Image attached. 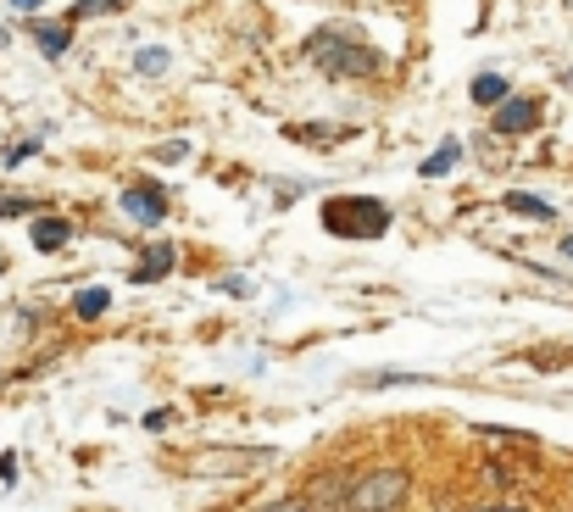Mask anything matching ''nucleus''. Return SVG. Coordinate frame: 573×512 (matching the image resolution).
Wrapping results in <instances>:
<instances>
[{
  "instance_id": "1",
  "label": "nucleus",
  "mask_w": 573,
  "mask_h": 512,
  "mask_svg": "<svg viewBox=\"0 0 573 512\" xmlns=\"http://www.w3.org/2000/svg\"><path fill=\"white\" fill-rule=\"evenodd\" d=\"M406 495H412V473L406 468H373V473H356L345 512H401Z\"/></svg>"
},
{
  "instance_id": "2",
  "label": "nucleus",
  "mask_w": 573,
  "mask_h": 512,
  "mask_svg": "<svg viewBox=\"0 0 573 512\" xmlns=\"http://www.w3.org/2000/svg\"><path fill=\"white\" fill-rule=\"evenodd\" d=\"M306 57H312L323 73H334V79H368V73L379 68V57H373L368 46H351L345 34H312V40H306Z\"/></svg>"
},
{
  "instance_id": "3",
  "label": "nucleus",
  "mask_w": 573,
  "mask_h": 512,
  "mask_svg": "<svg viewBox=\"0 0 573 512\" xmlns=\"http://www.w3.org/2000/svg\"><path fill=\"white\" fill-rule=\"evenodd\" d=\"M323 229L340 234V240H368V234H384L390 229V212L384 201H323Z\"/></svg>"
},
{
  "instance_id": "4",
  "label": "nucleus",
  "mask_w": 573,
  "mask_h": 512,
  "mask_svg": "<svg viewBox=\"0 0 573 512\" xmlns=\"http://www.w3.org/2000/svg\"><path fill=\"white\" fill-rule=\"evenodd\" d=\"M268 462H273V451H201V456H195V468L212 473V479H234V473L268 468Z\"/></svg>"
},
{
  "instance_id": "5",
  "label": "nucleus",
  "mask_w": 573,
  "mask_h": 512,
  "mask_svg": "<svg viewBox=\"0 0 573 512\" xmlns=\"http://www.w3.org/2000/svg\"><path fill=\"white\" fill-rule=\"evenodd\" d=\"M123 212H129L134 223L157 229V223L168 218V195H162L157 184H134V190H123Z\"/></svg>"
},
{
  "instance_id": "6",
  "label": "nucleus",
  "mask_w": 573,
  "mask_h": 512,
  "mask_svg": "<svg viewBox=\"0 0 573 512\" xmlns=\"http://www.w3.org/2000/svg\"><path fill=\"white\" fill-rule=\"evenodd\" d=\"M351 484H356V473H345V468H334L329 479H318L312 484V512H345V501H351Z\"/></svg>"
},
{
  "instance_id": "7",
  "label": "nucleus",
  "mask_w": 573,
  "mask_h": 512,
  "mask_svg": "<svg viewBox=\"0 0 573 512\" xmlns=\"http://www.w3.org/2000/svg\"><path fill=\"white\" fill-rule=\"evenodd\" d=\"M540 123V101H529V96H512V101H501V112H495V129L501 134H523V129H534Z\"/></svg>"
},
{
  "instance_id": "8",
  "label": "nucleus",
  "mask_w": 573,
  "mask_h": 512,
  "mask_svg": "<svg viewBox=\"0 0 573 512\" xmlns=\"http://www.w3.org/2000/svg\"><path fill=\"white\" fill-rule=\"evenodd\" d=\"M168 273H173V245H151V257L134 268L140 284H157V279H168Z\"/></svg>"
},
{
  "instance_id": "9",
  "label": "nucleus",
  "mask_w": 573,
  "mask_h": 512,
  "mask_svg": "<svg viewBox=\"0 0 573 512\" xmlns=\"http://www.w3.org/2000/svg\"><path fill=\"white\" fill-rule=\"evenodd\" d=\"M501 207H506V212H517V218H551V212H556V207H551L545 195H523V190L501 195Z\"/></svg>"
},
{
  "instance_id": "10",
  "label": "nucleus",
  "mask_w": 573,
  "mask_h": 512,
  "mask_svg": "<svg viewBox=\"0 0 573 512\" xmlns=\"http://www.w3.org/2000/svg\"><path fill=\"white\" fill-rule=\"evenodd\" d=\"M34 40H40L46 57H62V51L73 46V29H62V23H34Z\"/></svg>"
},
{
  "instance_id": "11",
  "label": "nucleus",
  "mask_w": 573,
  "mask_h": 512,
  "mask_svg": "<svg viewBox=\"0 0 573 512\" xmlns=\"http://www.w3.org/2000/svg\"><path fill=\"white\" fill-rule=\"evenodd\" d=\"M456 162H462V140H445V145H440V151L423 162V179H445Z\"/></svg>"
},
{
  "instance_id": "12",
  "label": "nucleus",
  "mask_w": 573,
  "mask_h": 512,
  "mask_svg": "<svg viewBox=\"0 0 573 512\" xmlns=\"http://www.w3.org/2000/svg\"><path fill=\"white\" fill-rule=\"evenodd\" d=\"M68 234H73V229H68L62 218H40V223H34V245H40V251H62Z\"/></svg>"
},
{
  "instance_id": "13",
  "label": "nucleus",
  "mask_w": 573,
  "mask_h": 512,
  "mask_svg": "<svg viewBox=\"0 0 573 512\" xmlns=\"http://www.w3.org/2000/svg\"><path fill=\"white\" fill-rule=\"evenodd\" d=\"M473 101H479V107H501V101H506V79H501V73H479V79H473Z\"/></svg>"
},
{
  "instance_id": "14",
  "label": "nucleus",
  "mask_w": 573,
  "mask_h": 512,
  "mask_svg": "<svg viewBox=\"0 0 573 512\" xmlns=\"http://www.w3.org/2000/svg\"><path fill=\"white\" fill-rule=\"evenodd\" d=\"M107 307H112V290H107V284H90V290H79V301H73L79 318H101Z\"/></svg>"
},
{
  "instance_id": "15",
  "label": "nucleus",
  "mask_w": 573,
  "mask_h": 512,
  "mask_svg": "<svg viewBox=\"0 0 573 512\" xmlns=\"http://www.w3.org/2000/svg\"><path fill=\"white\" fill-rule=\"evenodd\" d=\"M168 62H173V57H168L162 46H151V51H140V62H134V68H140L145 79H157V73H168Z\"/></svg>"
},
{
  "instance_id": "16",
  "label": "nucleus",
  "mask_w": 573,
  "mask_h": 512,
  "mask_svg": "<svg viewBox=\"0 0 573 512\" xmlns=\"http://www.w3.org/2000/svg\"><path fill=\"white\" fill-rule=\"evenodd\" d=\"M190 157V140H173V145H157L151 151V162H184Z\"/></svg>"
},
{
  "instance_id": "17",
  "label": "nucleus",
  "mask_w": 573,
  "mask_h": 512,
  "mask_svg": "<svg viewBox=\"0 0 573 512\" xmlns=\"http://www.w3.org/2000/svg\"><path fill=\"white\" fill-rule=\"evenodd\" d=\"M262 512H312V501H306V495H279V501H268Z\"/></svg>"
},
{
  "instance_id": "18",
  "label": "nucleus",
  "mask_w": 573,
  "mask_h": 512,
  "mask_svg": "<svg viewBox=\"0 0 573 512\" xmlns=\"http://www.w3.org/2000/svg\"><path fill=\"white\" fill-rule=\"evenodd\" d=\"M34 201H23V195H0V218H18V212H29Z\"/></svg>"
},
{
  "instance_id": "19",
  "label": "nucleus",
  "mask_w": 573,
  "mask_h": 512,
  "mask_svg": "<svg viewBox=\"0 0 573 512\" xmlns=\"http://www.w3.org/2000/svg\"><path fill=\"white\" fill-rule=\"evenodd\" d=\"M123 0H79V18H90V12H118Z\"/></svg>"
},
{
  "instance_id": "20",
  "label": "nucleus",
  "mask_w": 573,
  "mask_h": 512,
  "mask_svg": "<svg viewBox=\"0 0 573 512\" xmlns=\"http://www.w3.org/2000/svg\"><path fill=\"white\" fill-rule=\"evenodd\" d=\"M0 479H7V484L18 479V456H12V451H0Z\"/></svg>"
},
{
  "instance_id": "21",
  "label": "nucleus",
  "mask_w": 573,
  "mask_h": 512,
  "mask_svg": "<svg viewBox=\"0 0 573 512\" xmlns=\"http://www.w3.org/2000/svg\"><path fill=\"white\" fill-rule=\"evenodd\" d=\"M12 7H18V12H34V7H46V0H12Z\"/></svg>"
},
{
  "instance_id": "22",
  "label": "nucleus",
  "mask_w": 573,
  "mask_h": 512,
  "mask_svg": "<svg viewBox=\"0 0 573 512\" xmlns=\"http://www.w3.org/2000/svg\"><path fill=\"white\" fill-rule=\"evenodd\" d=\"M562 257H567V262H573V234H567V240H562Z\"/></svg>"
},
{
  "instance_id": "23",
  "label": "nucleus",
  "mask_w": 573,
  "mask_h": 512,
  "mask_svg": "<svg viewBox=\"0 0 573 512\" xmlns=\"http://www.w3.org/2000/svg\"><path fill=\"white\" fill-rule=\"evenodd\" d=\"M479 512H523V506H479Z\"/></svg>"
}]
</instances>
